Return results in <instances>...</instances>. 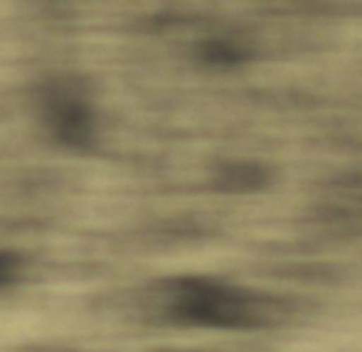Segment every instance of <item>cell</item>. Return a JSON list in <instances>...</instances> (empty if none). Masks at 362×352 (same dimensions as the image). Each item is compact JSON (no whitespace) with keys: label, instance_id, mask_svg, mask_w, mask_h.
<instances>
[{"label":"cell","instance_id":"cell-1","mask_svg":"<svg viewBox=\"0 0 362 352\" xmlns=\"http://www.w3.org/2000/svg\"><path fill=\"white\" fill-rule=\"evenodd\" d=\"M168 308L175 320L195 325H242L254 315L247 293L202 278H185L173 286Z\"/></svg>","mask_w":362,"mask_h":352},{"label":"cell","instance_id":"cell-2","mask_svg":"<svg viewBox=\"0 0 362 352\" xmlns=\"http://www.w3.org/2000/svg\"><path fill=\"white\" fill-rule=\"evenodd\" d=\"M42 114L49 134L67 148H89L96 139V111L74 81H52L42 91Z\"/></svg>","mask_w":362,"mask_h":352},{"label":"cell","instance_id":"cell-3","mask_svg":"<svg viewBox=\"0 0 362 352\" xmlns=\"http://www.w3.org/2000/svg\"><path fill=\"white\" fill-rule=\"evenodd\" d=\"M25 269L23 254L15 249H0V288L15 283Z\"/></svg>","mask_w":362,"mask_h":352}]
</instances>
